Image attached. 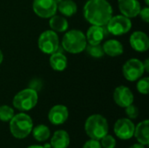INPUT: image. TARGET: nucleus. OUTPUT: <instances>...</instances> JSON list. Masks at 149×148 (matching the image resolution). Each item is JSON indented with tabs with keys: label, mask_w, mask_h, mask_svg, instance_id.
I'll use <instances>...</instances> for the list:
<instances>
[{
	"label": "nucleus",
	"mask_w": 149,
	"mask_h": 148,
	"mask_svg": "<svg viewBox=\"0 0 149 148\" xmlns=\"http://www.w3.org/2000/svg\"><path fill=\"white\" fill-rule=\"evenodd\" d=\"M104 53L110 57H118L124 52L123 44L116 39H109L102 45Z\"/></svg>",
	"instance_id": "a211bd4d"
},
{
	"label": "nucleus",
	"mask_w": 149,
	"mask_h": 148,
	"mask_svg": "<svg viewBox=\"0 0 149 148\" xmlns=\"http://www.w3.org/2000/svg\"><path fill=\"white\" fill-rule=\"evenodd\" d=\"M70 145V136L65 130H58L52 136L50 146L52 148H67Z\"/></svg>",
	"instance_id": "f3484780"
},
{
	"label": "nucleus",
	"mask_w": 149,
	"mask_h": 148,
	"mask_svg": "<svg viewBox=\"0 0 149 148\" xmlns=\"http://www.w3.org/2000/svg\"><path fill=\"white\" fill-rule=\"evenodd\" d=\"M129 148H146V147H145V146H144V145L140 144V143H137V144H134V145H132V146H131Z\"/></svg>",
	"instance_id": "7c9ffc66"
},
{
	"label": "nucleus",
	"mask_w": 149,
	"mask_h": 148,
	"mask_svg": "<svg viewBox=\"0 0 149 148\" xmlns=\"http://www.w3.org/2000/svg\"><path fill=\"white\" fill-rule=\"evenodd\" d=\"M108 130L107 120L100 114H93L85 122V132L90 139L100 140L108 133Z\"/></svg>",
	"instance_id": "7ed1b4c3"
},
{
	"label": "nucleus",
	"mask_w": 149,
	"mask_h": 148,
	"mask_svg": "<svg viewBox=\"0 0 149 148\" xmlns=\"http://www.w3.org/2000/svg\"><path fill=\"white\" fill-rule=\"evenodd\" d=\"M139 15L141 17V18L145 22V23H148L149 22V8L148 6L141 9Z\"/></svg>",
	"instance_id": "c85d7f7f"
},
{
	"label": "nucleus",
	"mask_w": 149,
	"mask_h": 148,
	"mask_svg": "<svg viewBox=\"0 0 149 148\" xmlns=\"http://www.w3.org/2000/svg\"><path fill=\"white\" fill-rule=\"evenodd\" d=\"M32 136L38 142H44L51 137V131L45 125H38L32 128Z\"/></svg>",
	"instance_id": "4be33fe9"
},
{
	"label": "nucleus",
	"mask_w": 149,
	"mask_h": 148,
	"mask_svg": "<svg viewBox=\"0 0 149 148\" xmlns=\"http://www.w3.org/2000/svg\"><path fill=\"white\" fill-rule=\"evenodd\" d=\"M54 1H55V2L57 3V4H58V3H59V2H60L61 0H54Z\"/></svg>",
	"instance_id": "f704fd0d"
},
{
	"label": "nucleus",
	"mask_w": 149,
	"mask_h": 148,
	"mask_svg": "<svg viewBox=\"0 0 149 148\" xmlns=\"http://www.w3.org/2000/svg\"><path fill=\"white\" fill-rule=\"evenodd\" d=\"M86 44V35L79 30L68 31L62 38L63 49L72 54H78L85 51Z\"/></svg>",
	"instance_id": "20e7f679"
},
{
	"label": "nucleus",
	"mask_w": 149,
	"mask_h": 148,
	"mask_svg": "<svg viewBox=\"0 0 149 148\" xmlns=\"http://www.w3.org/2000/svg\"><path fill=\"white\" fill-rule=\"evenodd\" d=\"M32 9L37 16L42 18H50L56 14L58 4L54 0H33Z\"/></svg>",
	"instance_id": "1a4fd4ad"
},
{
	"label": "nucleus",
	"mask_w": 149,
	"mask_h": 148,
	"mask_svg": "<svg viewBox=\"0 0 149 148\" xmlns=\"http://www.w3.org/2000/svg\"><path fill=\"white\" fill-rule=\"evenodd\" d=\"M69 112L68 108L64 105H56L52 106L48 113L49 121L55 126H59L68 120Z\"/></svg>",
	"instance_id": "f8f14e48"
},
{
	"label": "nucleus",
	"mask_w": 149,
	"mask_h": 148,
	"mask_svg": "<svg viewBox=\"0 0 149 148\" xmlns=\"http://www.w3.org/2000/svg\"><path fill=\"white\" fill-rule=\"evenodd\" d=\"M100 142L102 148H115L116 147V140L108 133L105 135Z\"/></svg>",
	"instance_id": "a878e982"
},
{
	"label": "nucleus",
	"mask_w": 149,
	"mask_h": 148,
	"mask_svg": "<svg viewBox=\"0 0 149 148\" xmlns=\"http://www.w3.org/2000/svg\"><path fill=\"white\" fill-rule=\"evenodd\" d=\"M39 50L45 54H52L59 48V38L57 32L48 30L43 31L38 40Z\"/></svg>",
	"instance_id": "423d86ee"
},
{
	"label": "nucleus",
	"mask_w": 149,
	"mask_h": 148,
	"mask_svg": "<svg viewBox=\"0 0 149 148\" xmlns=\"http://www.w3.org/2000/svg\"><path fill=\"white\" fill-rule=\"evenodd\" d=\"M144 1H145V3H146L147 5H149V0H144Z\"/></svg>",
	"instance_id": "72a5a7b5"
},
{
	"label": "nucleus",
	"mask_w": 149,
	"mask_h": 148,
	"mask_svg": "<svg viewBox=\"0 0 149 148\" xmlns=\"http://www.w3.org/2000/svg\"><path fill=\"white\" fill-rule=\"evenodd\" d=\"M27 148H45V147L42 146H38V145H33V146H30Z\"/></svg>",
	"instance_id": "2f4dec72"
},
{
	"label": "nucleus",
	"mask_w": 149,
	"mask_h": 148,
	"mask_svg": "<svg viewBox=\"0 0 149 148\" xmlns=\"http://www.w3.org/2000/svg\"><path fill=\"white\" fill-rule=\"evenodd\" d=\"M118 6L121 14L128 18L137 17L141 9L138 0H118Z\"/></svg>",
	"instance_id": "ddd939ff"
},
{
	"label": "nucleus",
	"mask_w": 149,
	"mask_h": 148,
	"mask_svg": "<svg viewBox=\"0 0 149 148\" xmlns=\"http://www.w3.org/2000/svg\"><path fill=\"white\" fill-rule=\"evenodd\" d=\"M3 54L2 51L0 50V64L3 62Z\"/></svg>",
	"instance_id": "473e14b6"
},
{
	"label": "nucleus",
	"mask_w": 149,
	"mask_h": 148,
	"mask_svg": "<svg viewBox=\"0 0 149 148\" xmlns=\"http://www.w3.org/2000/svg\"><path fill=\"white\" fill-rule=\"evenodd\" d=\"M82 148H102V147H101V145H100V140L90 139L89 140H87V141L83 145V147Z\"/></svg>",
	"instance_id": "cd10ccee"
},
{
	"label": "nucleus",
	"mask_w": 149,
	"mask_h": 148,
	"mask_svg": "<svg viewBox=\"0 0 149 148\" xmlns=\"http://www.w3.org/2000/svg\"><path fill=\"white\" fill-rule=\"evenodd\" d=\"M143 63V66H144V70H145V72H149V60L147 58L144 62H142Z\"/></svg>",
	"instance_id": "c756f323"
},
{
	"label": "nucleus",
	"mask_w": 149,
	"mask_h": 148,
	"mask_svg": "<svg viewBox=\"0 0 149 148\" xmlns=\"http://www.w3.org/2000/svg\"><path fill=\"white\" fill-rule=\"evenodd\" d=\"M135 126L128 118L119 119L113 126V132L116 137L120 140H127L134 137Z\"/></svg>",
	"instance_id": "9d476101"
},
{
	"label": "nucleus",
	"mask_w": 149,
	"mask_h": 148,
	"mask_svg": "<svg viewBox=\"0 0 149 148\" xmlns=\"http://www.w3.org/2000/svg\"><path fill=\"white\" fill-rule=\"evenodd\" d=\"M85 19L92 25H106L113 17V8L107 0H88L83 8Z\"/></svg>",
	"instance_id": "f257e3e1"
},
{
	"label": "nucleus",
	"mask_w": 149,
	"mask_h": 148,
	"mask_svg": "<svg viewBox=\"0 0 149 148\" xmlns=\"http://www.w3.org/2000/svg\"><path fill=\"white\" fill-rule=\"evenodd\" d=\"M49 26L52 29V31L55 32H64L67 31L69 27V24L65 17L55 14L50 17Z\"/></svg>",
	"instance_id": "aec40b11"
},
{
	"label": "nucleus",
	"mask_w": 149,
	"mask_h": 148,
	"mask_svg": "<svg viewBox=\"0 0 149 148\" xmlns=\"http://www.w3.org/2000/svg\"><path fill=\"white\" fill-rule=\"evenodd\" d=\"M131 47L139 52H145L149 48L148 36L141 31H134L129 38Z\"/></svg>",
	"instance_id": "4468645a"
},
{
	"label": "nucleus",
	"mask_w": 149,
	"mask_h": 148,
	"mask_svg": "<svg viewBox=\"0 0 149 148\" xmlns=\"http://www.w3.org/2000/svg\"><path fill=\"white\" fill-rule=\"evenodd\" d=\"M106 27L109 34L120 36L127 33L131 30L132 21L123 15L113 16L106 24Z\"/></svg>",
	"instance_id": "0eeeda50"
},
{
	"label": "nucleus",
	"mask_w": 149,
	"mask_h": 148,
	"mask_svg": "<svg viewBox=\"0 0 149 148\" xmlns=\"http://www.w3.org/2000/svg\"><path fill=\"white\" fill-rule=\"evenodd\" d=\"M38 92L32 88H26L18 92L13 98V106L20 112H28L38 104Z\"/></svg>",
	"instance_id": "39448f33"
},
{
	"label": "nucleus",
	"mask_w": 149,
	"mask_h": 148,
	"mask_svg": "<svg viewBox=\"0 0 149 148\" xmlns=\"http://www.w3.org/2000/svg\"><path fill=\"white\" fill-rule=\"evenodd\" d=\"M113 100L120 107H127L134 103V97L132 91L126 85H120L113 92Z\"/></svg>",
	"instance_id": "9b49d317"
},
{
	"label": "nucleus",
	"mask_w": 149,
	"mask_h": 148,
	"mask_svg": "<svg viewBox=\"0 0 149 148\" xmlns=\"http://www.w3.org/2000/svg\"><path fill=\"white\" fill-rule=\"evenodd\" d=\"M58 10L65 17H72L77 13L78 6L73 0H61L58 3Z\"/></svg>",
	"instance_id": "412c9836"
},
{
	"label": "nucleus",
	"mask_w": 149,
	"mask_h": 148,
	"mask_svg": "<svg viewBox=\"0 0 149 148\" xmlns=\"http://www.w3.org/2000/svg\"><path fill=\"white\" fill-rule=\"evenodd\" d=\"M85 51H86V53L92 57V58H102L105 53L102 48V45H100V44H86Z\"/></svg>",
	"instance_id": "5701e85b"
},
{
	"label": "nucleus",
	"mask_w": 149,
	"mask_h": 148,
	"mask_svg": "<svg viewBox=\"0 0 149 148\" xmlns=\"http://www.w3.org/2000/svg\"><path fill=\"white\" fill-rule=\"evenodd\" d=\"M51 67L56 72H63L67 67V58L60 51H55L51 54L49 58Z\"/></svg>",
	"instance_id": "6ab92c4d"
},
{
	"label": "nucleus",
	"mask_w": 149,
	"mask_h": 148,
	"mask_svg": "<svg viewBox=\"0 0 149 148\" xmlns=\"http://www.w3.org/2000/svg\"><path fill=\"white\" fill-rule=\"evenodd\" d=\"M136 88L138 92L141 94L147 95L149 92V78L148 77H144L139 79V81L137 83Z\"/></svg>",
	"instance_id": "393cba45"
},
{
	"label": "nucleus",
	"mask_w": 149,
	"mask_h": 148,
	"mask_svg": "<svg viewBox=\"0 0 149 148\" xmlns=\"http://www.w3.org/2000/svg\"><path fill=\"white\" fill-rule=\"evenodd\" d=\"M15 115L13 108L7 105L0 106V120L3 122H9Z\"/></svg>",
	"instance_id": "b1692460"
},
{
	"label": "nucleus",
	"mask_w": 149,
	"mask_h": 148,
	"mask_svg": "<svg viewBox=\"0 0 149 148\" xmlns=\"http://www.w3.org/2000/svg\"><path fill=\"white\" fill-rule=\"evenodd\" d=\"M125 113L130 120H135L139 116V109L134 104L129 105L128 106L125 107Z\"/></svg>",
	"instance_id": "bb28decb"
},
{
	"label": "nucleus",
	"mask_w": 149,
	"mask_h": 148,
	"mask_svg": "<svg viewBox=\"0 0 149 148\" xmlns=\"http://www.w3.org/2000/svg\"><path fill=\"white\" fill-rule=\"evenodd\" d=\"M122 72L127 80L134 82L141 79L145 72L143 63L138 58L128 59L122 67Z\"/></svg>",
	"instance_id": "6e6552de"
},
{
	"label": "nucleus",
	"mask_w": 149,
	"mask_h": 148,
	"mask_svg": "<svg viewBox=\"0 0 149 148\" xmlns=\"http://www.w3.org/2000/svg\"><path fill=\"white\" fill-rule=\"evenodd\" d=\"M134 137L137 140L138 143L146 146L149 144V120H145L140 122L134 129Z\"/></svg>",
	"instance_id": "dca6fc26"
},
{
	"label": "nucleus",
	"mask_w": 149,
	"mask_h": 148,
	"mask_svg": "<svg viewBox=\"0 0 149 148\" xmlns=\"http://www.w3.org/2000/svg\"><path fill=\"white\" fill-rule=\"evenodd\" d=\"M107 34L109 33L106 25H92L86 32V42L90 44H99L103 41Z\"/></svg>",
	"instance_id": "2eb2a0df"
},
{
	"label": "nucleus",
	"mask_w": 149,
	"mask_h": 148,
	"mask_svg": "<svg viewBox=\"0 0 149 148\" xmlns=\"http://www.w3.org/2000/svg\"><path fill=\"white\" fill-rule=\"evenodd\" d=\"M10 122V132L12 136L18 140L28 137L33 128V121L31 116L24 113L15 114Z\"/></svg>",
	"instance_id": "f03ea898"
}]
</instances>
